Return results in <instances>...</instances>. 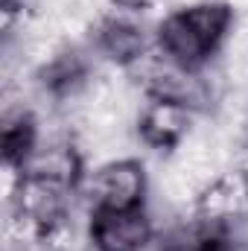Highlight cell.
<instances>
[{
	"label": "cell",
	"mask_w": 248,
	"mask_h": 251,
	"mask_svg": "<svg viewBox=\"0 0 248 251\" xmlns=\"http://www.w3.org/2000/svg\"><path fill=\"white\" fill-rule=\"evenodd\" d=\"M234 9L225 0H198L164 15L155 26V53L184 70L201 73L234 29Z\"/></svg>",
	"instance_id": "6da1fadb"
},
{
	"label": "cell",
	"mask_w": 248,
	"mask_h": 251,
	"mask_svg": "<svg viewBox=\"0 0 248 251\" xmlns=\"http://www.w3.org/2000/svg\"><path fill=\"white\" fill-rule=\"evenodd\" d=\"M79 193L88 210H134L146 207L149 176L140 158H117L88 173Z\"/></svg>",
	"instance_id": "7a4b0ae2"
},
{
	"label": "cell",
	"mask_w": 248,
	"mask_h": 251,
	"mask_svg": "<svg viewBox=\"0 0 248 251\" xmlns=\"http://www.w3.org/2000/svg\"><path fill=\"white\" fill-rule=\"evenodd\" d=\"M193 219L201 225L231 228L248 219V170L231 167L213 176L193 199Z\"/></svg>",
	"instance_id": "3957f363"
},
{
	"label": "cell",
	"mask_w": 248,
	"mask_h": 251,
	"mask_svg": "<svg viewBox=\"0 0 248 251\" xmlns=\"http://www.w3.org/2000/svg\"><path fill=\"white\" fill-rule=\"evenodd\" d=\"M155 225L146 207L134 210H88V243L94 251H146Z\"/></svg>",
	"instance_id": "277c9868"
},
{
	"label": "cell",
	"mask_w": 248,
	"mask_h": 251,
	"mask_svg": "<svg viewBox=\"0 0 248 251\" xmlns=\"http://www.w3.org/2000/svg\"><path fill=\"white\" fill-rule=\"evenodd\" d=\"M198 111L167 97H146L137 117V137L155 152H173L181 146Z\"/></svg>",
	"instance_id": "5b68a950"
},
{
	"label": "cell",
	"mask_w": 248,
	"mask_h": 251,
	"mask_svg": "<svg viewBox=\"0 0 248 251\" xmlns=\"http://www.w3.org/2000/svg\"><path fill=\"white\" fill-rule=\"evenodd\" d=\"M94 47L108 62L134 67L149 56V50H155V32H146V26L128 15H108L94 29Z\"/></svg>",
	"instance_id": "8992f818"
},
{
	"label": "cell",
	"mask_w": 248,
	"mask_h": 251,
	"mask_svg": "<svg viewBox=\"0 0 248 251\" xmlns=\"http://www.w3.org/2000/svg\"><path fill=\"white\" fill-rule=\"evenodd\" d=\"M0 149H3V167H15L24 173L26 161L38 149V126L26 108L6 114L3 131H0Z\"/></svg>",
	"instance_id": "52a82bcc"
},
{
	"label": "cell",
	"mask_w": 248,
	"mask_h": 251,
	"mask_svg": "<svg viewBox=\"0 0 248 251\" xmlns=\"http://www.w3.org/2000/svg\"><path fill=\"white\" fill-rule=\"evenodd\" d=\"M85 76H88V64H85V59L79 53H62V56H56L53 62L41 70L44 88L50 94H56V97L73 94L85 82Z\"/></svg>",
	"instance_id": "ba28073f"
},
{
	"label": "cell",
	"mask_w": 248,
	"mask_h": 251,
	"mask_svg": "<svg viewBox=\"0 0 248 251\" xmlns=\"http://www.w3.org/2000/svg\"><path fill=\"white\" fill-rule=\"evenodd\" d=\"M243 143H246V149H248V117H246V128H243Z\"/></svg>",
	"instance_id": "9c48e42d"
}]
</instances>
